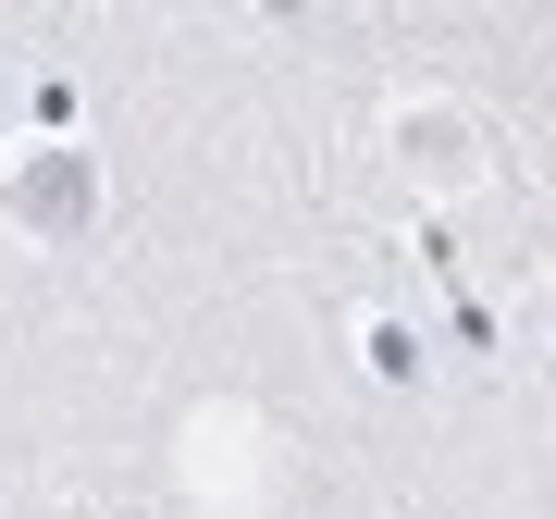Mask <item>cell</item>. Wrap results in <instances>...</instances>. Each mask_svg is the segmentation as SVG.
<instances>
[{"label": "cell", "instance_id": "cell-1", "mask_svg": "<svg viewBox=\"0 0 556 519\" xmlns=\"http://www.w3.org/2000/svg\"><path fill=\"white\" fill-rule=\"evenodd\" d=\"M0 211H13L25 236H87V223H100V161L87 149H38L25 174H0Z\"/></svg>", "mask_w": 556, "mask_h": 519}, {"label": "cell", "instance_id": "cell-2", "mask_svg": "<svg viewBox=\"0 0 556 519\" xmlns=\"http://www.w3.org/2000/svg\"><path fill=\"white\" fill-rule=\"evenodd\" d=\"M371 371H383V383H408V371H420V346L396 334V321H371Z\"/></svg>", "mask_w": 556, "mask_h": 519}]
</instances>
